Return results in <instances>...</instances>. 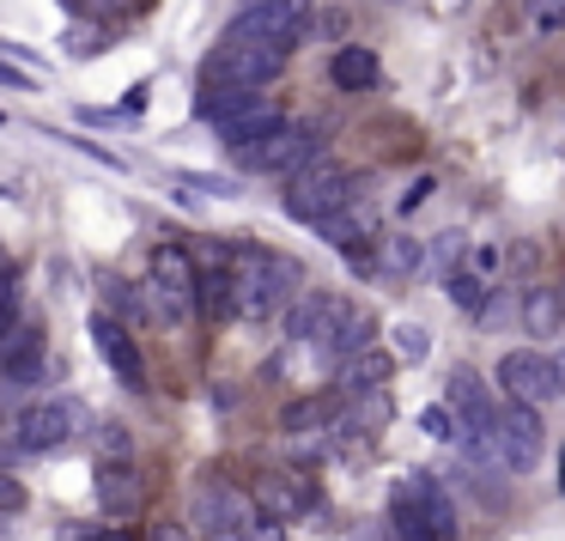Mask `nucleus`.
Returning <instances> with one entry per match:
<instances>
[{"label": "nucleus", "mask_w": 565, "mask_h": 541, "mask_svg": "<svg viewBox=\"0 0 565 541\" xmlns=\"http://www.w3.org/2000/svg\"><path fill=\"white\" fill-rule=\"evenodd\" d=\"M347 317H353L347 298L310 293V298H298V305L286 310V335H292V341H310V347H334V335L347 329Z\"/></svg>", "instance_id": "obj_11"}, {"label": "nucleus", "mask_w": 565, "mask_h": 541, "mask_svg": "<svg viewBox=\"0 0 565 541\" xmlns=\"http://www.w3.org/2000/svg\"><path fill=\"white\" fill-rule=\"evenodd\" d=\"M98 505L110 517H135L140 505H147V487H140V475L128 468V456H104L98 463Z\"/></svg>", "instance_id": "obj_15"}, {"label": "nucleus", "mask_w": 565, "mask_h": 541, "mask_svg": "<svg viewBox=\"0 0 565 541\" xmlns=\"http://www.w3.org/2000/svg\"><path fill=\"white\" fill-rule=\"evenodd\" d=\"M280 426L292 432V438H305V432H334L341 426V402L334 395H310V402H292L280 414Z\"/></svg>", "instance_id": "obj_21"}, {"label": "nucleus", "mask_w": 565, "mask_h": 541, "mask_svg": "<svg viewBox=\"0 0 565 541\" xmlns=\"http://www.w3.org/2000/svg\"><path fill=\"white\" fill-rule=\"evenodd\" d=\"M431 189H438V183H431V177H419V183H414V189H407V195H402V213H414V208H419V201H426V195H431Z\"/></svg>", "instance_id": "obj_34"}, {"label": "nucleus", "mask_w": 565, "mask_h": 541, "mask_svg": "<svg viewBox=\"0 0 565 541\" xmlns=\"http://www.w3.org/2000/svg\"><path fill=\"white\" fill-rule=\"evenodd\" d=\"M341 383H347V390H377V383L383 378H390V359H383V353H371V347H365V353H353V359H341Z\"/></svg>", "instance_id": "obj_24"}, {"label": "nucleus", "mask_w": 565, "mask_h": 541, "mask_svg": "<svg viewBox=\"0 0 565 541\" xmlns=\"http://www.w3.org/2000/svg\"><path fill=\"white\" fill-rule=\"evenodd\" d=\"M67 7H79V13H92V19H110V13H122L128 0H67Z\"/></svg>", "instance_id": "obj_33"}, {"label": "nucleus", "mask_w": 565, "mask_h": 541, "mask_svg": "<svg viewBox=\"0 0 565 541\" xmlns=\"http://www.w3.org/2000/svg\"><path fill=\"white\" fill-rule=\"evenodd\" d=\"M92 347H98L104 365H110L116 378L128 383V390H147V359H140V347H135V335H128L122 317L98 310V317H92Z\"/></svg>", "instance_id": "obj_12"}, {"label": "nucleus", "mask_w": 565, "mask_h": 541, "mask_svg": "<svg viewBox=\"0 0 565 541\" xmlns=\"http://www.w3.org/2000/svg\"><path fill=\"white\" fill-rule=\"evenodd\" d=\"M207 541H249V535H244V529H213Z\"/></svg>", "instance_id": "obj_37"}, {"label": "nucleus", "mask_w": 565, "mask_h": 541, "mask_svg": "<svg viewBox=\"0 0 565 541\" xmlns=\"http://www.w3.org/2000/svg\"><path fill=\"white\" fill-rule=\"evenodd\" d=\"M310 31V13L298 0H249L244 13H232L225 38L232 43H280V50H298V38Z\"/></svg>", "instance_id": "obj_4"}, {"label": "nucleus", "mask_w": 565, "mask_h": 541, "mask_svg": "<svg viewBox=\"0 0 565 541\" xmlns=\"http://www.w3.org/2000/svg\"><path fill=\"white\" fill-rule=\"evenodd\" d=\"M492 378L504 383V395H516V402H553V395H565L559 390V359H547V353H535V347H511V353L499 359V371Z\"/></svg>", "instance_id": "obj_7"}, {"label": "nucleus", "mask_w": 565, "mask_h": 541, "mask_svg": "<svg viewBox=\"0 0 565 541\" xmlns=\"http://www.w3.org/2000/svg\"><path fill=\"white\" fill-rule=\"evenodd\" d=\"M249 492H256V505H262L268 517L298 523V517L310 511V499H317V480H305V468H274V475H262Z\"/></svg>", "instance_id": "obj_13"}, {"label": "nucleus", "mask_w": 565, "mask_h": 541, "mask_svg": "<svg viewBox=\"0 0 565 541\" xmlns=\"http://www.w3.org/2000/svg\"><path fill=\"white\" fill-rule=\"evenodd\" d=\"M7 322H19V274H13V262L0 256V329Z\"/></svg>", "instance_id": "obj_29"}, {"label": "nucleus", "mask_w": 565, "mask_h": 541, "mask_svg": "<svg viewBox=\"0 0 565 541\" xmlns=\"http://www.w3.org/2000/svg\"><path fill=\"white\" fill-rule=\"evenodd\" d=\"M444 298H450L456 310H487V274H450V280H444Z\"/></svg>", "instance_id": "obj_25"}, {"label": "nucleus", "mask_w": 565, "mask_h": 541, "mask_svg": "<svg viewBox=\"0 0 565 541\" xmlns=\"http://www.w3.org/2000/svg\"><path fill=\"white\" fill-rule=\"evenodd\" d=\"M280 123H286V116L274 110L268 98H249L244 110H237V116H225V123L213 128V135H220V140H225V147H232V152H249V147H256L262 135H274V128H280Z\"/></svg>", "instance_id": "obj_16"}, {"label": "nucleus", "mask_w": 565, "mask_h": 541, "mask_svg": "<svg viewBox=\"0 0 565 541\" xmlns=\"http://www.w3.org/2000/svg\"><path fill=\"white\" fill-rule=\"evenodd\" d=\"M559 492H565V450H559Z\"/></svg>", "instance_id": "obj_40"}, {"label": "nucleus", "mask_w": 565, "mask_h": 541, "mask_svg": "<svg viewBox=\"0 0 565 541\" xmlns=\"http://www.w3.org/2000/svg\"><path fill=\"white\" fill-rule=\"evenodd\" d=\"M353 201V171L341 165H305V171L286 183V213L298 225H322L329 213H341Z\"/></svg>", "instance_id": "obj_2"}, {"label": "nucleus", "mask_w": 565, "mask_h": 541, "mask_svg": "<svg viewBox=\"0 0 565 541\" xmlns=\"http://www.w3.org/2000/svg\"><path fill=\"white\" fill-rule=\"evenodd\" d=\"M499 268V250H475V274H492Z\"/></svg>", "instance_id": "obj_36"}, {"label": "nucleus", "mask_w": 565, "mask_h": 541, "mask_svg": "<svg viewBox=\"0 0 565 541\" xmlns=\"http://www.w3.org/2000/svg\"><path fill=\"white\" fill-rule=\"evenodd\" d=\"M559 322H565V293H553V286H529L523 293V329L535 335V341H547Z\"/></svg>", "instance_id": "obj_22"}, {"label": "nucleus", "mask_w": 565, "mask_h": 541, "mask_svg": "<svg viewBox=\"0 0 565 541\" xmlns=\"http://www.w3.org/2000/svg\"><path fill=\"white\" fill-rule=\"evenodd\" d=\"M419 268V244L407 232H390L383 237V256H377V274H390V280H402V274Z\"/></svg>", "instance_id": "obj_23"}, {"label": "nucleus", "mask_w": 565, "mask_h": 541, "mask_svg": "<svg viewBox=\"0 0 565 541\" xmlns=\"http://www.w3.org/2000/svg\"><path fill=\"white\" fill-rule=\"evenodd\" d=\"M74 432H79V407L74 402H38V407H25V414L13 420V444L25 456L55 450V444H67Z\"/></svg>", "instance_id": "obj_10"}, {"label": "nucleus", "mask_w": 565, "mask_h": 541, "mask_svg": "<svg viewBox=\"0 0 565 541\" xmlns=\"http://www.w3.org/2000/svg\"><path fill=\"white\" fill-rule=\"evenodd\" d=\"M329 79L341 92H377L383 86V62L371 50H359V43H347V50L329 55Z\"/></svg>", "instance_id": "obj_18"}, {"label": "nucleus", "mask_w": 565, "mask_h": 541, "mask_svg": "<svg viewBox=\"0 0 565 541\" xmlns=\"http://www.w3.org/2000/svg\"><path fill=\"white\" fill-rule=\"evenodd\" d=\"M256 517H262L256 492H237L232 480H220L213 468L201 475V487H195V523H201V535H213V529H249Z\"/></svg>", "instance_id": "obj_9"}, {"label": "nucleus", "mask_w": 565, "mask_h": 541, "mask_svg": "<svg viewBox=\"0 0 565 541\" xmlns=\"http://www.w3.org/2000/svg\"><path fill=\"white\" fill-rule=\"evenodd\" d=\"M390 347H395V359H407V365H419V359L431 353V335L419 329V322H395V329H390Z\"/></svg>", "instance_id": "obj_27"}, {"label": "nucleus", "mask_w": 565, "mask_h": 541, "mask_svg": "<svg viewBox=\"0 0 565 541\" xmlns=\"http://www.w3.org/2000/svg\"><path fill=\"white\" fill-rule=\"evenodd\" d=\"M444 402L456 407V420H487V414H499V402L487 395V383H480L475 365H456V371H450V383H444Z\"/></svg>", "instance_id": "obj_19"}, {"label": "nucleus", "mask_w": 565, "mask_h": 541, "mask_svg": "<svg viewBox=\"0 0 565 541\" xmlns=\"http://www.w3.org/2000/svg\"><path fill=\"white\" fill-rule=\"evenodd\" d=\"M177 183H189L195 195H220V201H237V195H244V183H225V177H201V171H183Z\"/></svg>", "instance_id": "obj_30"}, {"label": "nucleus", "mask_w": 565, "mask_h": 541, "mask_svg": "<svg viewBox=\"0 0 565 541\" xmlns=\"http://www.w3.org/2000/svg\"><path fill=\"white\" fill-rule=\"evenodd\" d=\"M402 487L414 492L419 505H426V517L438 523V535H444V541H456V529H462V523H456V499L444 492V480L431 475V468H407V475H402Z\"/></svg>", "instance_id": "obj_17"}, {"label": "nucleus", "mask_w": 565, "mask_h": 541, "mask_svg": "<svg viewBox=\"0 0 565 541\" xmlns=\"http://www.w3.org/2000/svg\"><path fill=\"white\" fill-rule=\"evenodd\" d=\"M286 55H292V50H280V43H232V38H225L220 50L207 55V86H249V92H262L268 79H280Z\"/></svg>", "instance_id": "obj_3"}, {"label": "nucleus", "mask_w": 565, "mask_h": 541, "mask_svg": "<svg viewBox=\"0 0 565 541\" xmlns=\"http://www.w3.org/2000/svg\"><path fill=\"white\" fill-rule=\"evenodd\" d=\"M419 432H426V438H438V444H456L462 420H456L450 402H431V407H419Z\"/></svg>", "instance_id": "obj_28"}, {"label": "nucleus", "mask_w": 565, "mask_h": 541, "mask_svg": "<svg viewBox=\"0 0 565 541\" xmlns=\"http://www.w3.org/2000/svg\"><path fill=\"white\" fill-rule=\"evenodd\" d=\"M499 438H504V468H511V475H529V468L541 463V450H547L541 407H535V402H516V395H504V407H499Z\"/></svg>", "instance_id": "obj_8"}, {"label": "nucleus", "mask_w": 565, "mask_h": 541, "mask_svg": "<svg viewBox=\"0 0 565 541\" xmlns=\"http://www.w3.org/2000/svg\"><path fill=\"white\" fill-rule=\"evenodd\" d=\"M152 298H159V317L171 322V329H189L201 310V268L195 256H189L183 244H164L159 256H152Z\"/></svg>", "instance_id": "obj_1"}, {"label": "nucleus", "mask_w": 565, "mask_h": 541, "mask_svg": "<svg viewBox=\"0 0 565 541\" xmlns=\"http://www.w3.org/2000/svg\"><path fill=\"white\" fill-rule=\"evenodd\" d=\"M371 335H377V322H371L365 310H353V317H347V329L334 335L329 353H334V359H353V353H365V347H371Z\"/></svg>", "instance_id": "obj_26"}, {"label": "nucleus", "mask_w": 565, "mask_h": 541, "mask_svg": "<svg viewBox=\"0 0 565 541\" xmlns=\"http://www.w3.org/2000/svg\"><path fill=\"white\" fill-rule=\"evenodd\" d=\"M322 140L310 123H280L274 135H262L249 152H237V159L249 165V171H268V177H298L305 165H317Z\"/></svg>", "instance_id": "obj_5"}, {"label": "nucleus", "mask_w": 565, "mask_h": 541, "mask_svg": "<svg viewBox=\"0 0 565 541\" xmlns=\"http://www.w3.org/2000/svg\"><path fill=\"white\" fill-rule=\"evenodd\" d=\"M98 541H135V535H128V529H104Z\"/></svg>", "instance_id": "obj_38"}, {"label": "nucleus", "mask_w": 565, "mask_h": 541, "mask_svg": "<svg viewBox=\"0 0 565 541\" xmlns=\"http://www.w3.org/2000/svg\"><path fill=\"white\" fill-rule=\"evenodd\" d=\"M244 535H249V541H286V523H280V517H268V511H262L256 523L244 529Z\"/></svg>", "instance_id": "obj_32"}, {"label": "nucleus", "mask_w": 565, "mask_h": 541, "mask_svg": "<svg viewBox=\"0 0 565 541\" xmlns=\"http://www.w3.org/2000/svg\"><path fill=\"white\" fill-rule=\"evenodd\" d=\"M553 359H559V390H565V353H553Z\"/></svg>", "instance_id": "obj_39"}, {"label": "nucleus", "mask_w": 565, "mask_h": 541, "mask_svg": "<svg viewBox=\"0 0 565 541\" xmlns=\"http://www.w3.org/2000/svg\"><path fill=\"white\" fill-rule=\"evenodd\" d=\"M390 529H395V541H444L438 523L426 517V505H419L402 480H395V492H390Z\"/></svg>", "instance_id": "obj_20"}, {"label": "nucleus", "mask_w": 565, "mask_h": 541, "mask_svg": "<svg viewBox=\"0 0 565 541\" xmlns=\"http://www.w3.org/2000/svg\"><path fill=\"white\" fill-rule=\"evenodd\" d=\"M292 280H298L292 262L262 256L249 274H237V317H244V322H268V317H280V305L292 298Z\"/></svg>", "instance_id": "obj_6"}, {"label": "nucleus", "mask_w": 565, "mask_h": 541, "mask_svg": "<svg viewBox=\"0 0 565 541\" xmlns=\"http://www.w3.org/2000/svg\"><path fill=\"white\" fill-rule=\"evenodd\" d=\"M43 329L38 322H7L0 329V371H13V383H43Z\"/></svg>", "instance_id": "obj_14"}, {"label": "nucleus", "mask_w": 565, "mask_h": 541, "mask_svg": "<svg viewBox=\"0 0 565 541\" xmlns=\"http://www.w3.org/2000/svg\"><path fill=\"white\" fill-rule=\"evenodd\" d=\"M0 511H25V480L0 475Z\"/></svg>", "instance_id": "obj_31"}, {"label": "nucleus", "mask_w": 565, "mask_h": 541, "mask_svg": "<svg viewBox=\"0 0 565 541\" xmlns=\"http://www.w3.org/2000/svg\"><path fill=\"white\" fill-rule=\"evenodd\" d=\"M0 86H19V92H31V79H25V74H19V67H13V62H0Z\"/></svg>", "instance_id": "obj_35"}]
</instances>
